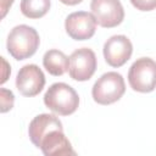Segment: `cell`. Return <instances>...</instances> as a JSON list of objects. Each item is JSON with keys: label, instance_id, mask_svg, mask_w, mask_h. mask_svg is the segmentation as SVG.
I'll return each mask as SVG.
<instances>
[{"label": "cell", "instance_id": "1", "mask_svg": "<svg viewBox=\"0 0 156 156\" xmlns=\"http://www.w3.org/2000/svg\"><path fill=\"white\" fill-rule=\"evenodd\" d=\"M40 44V38L37 32L30 26L20 24L13 27L6 40V48L9 54L17 61H22L33 56Z\"/></svg>", "mask_w": 156, "mask_h": 156}, {"label": "cell", "instance_id": "2", "mask_svg": "<svg viewBox=\"0 0 156 156\" xmlns=\"http://www.w3.org/2000/svg\"><path fill=\"white\" fill-rule=\"evenodd\" d=\"M45 106L58 116H69L79 106L77 91L68 84L58 82L51 84L44 94Z\"/></svg>", "mask_w": 156, "mask_h": 156}, {"label": "cell", "instance_id": "3", "mask_svg": "<svg viewBox=\"0 0 156 156\" xmlns=\"http://www.w3.org/2000/svg\"><path fill=\"white\" fill-rule=\"evenodd\" d=\"M126 93V83L117 72L104 73L93 85L91 96L99 105H111L118 101Z\"/></svg>", "mask_w": 156, "mask_h": 156}, {"label": "cell", "instance_id": "4", "mask_svg": "<svg viewBox=\"0 0 156 156\" xmlns=\"http://www.w3.org/2000/svg\"><path fill=\"white\" fill-rule=\"evenodd\" d=\"M128 83L134 91L151 93L156 88V61L140 57L133 62L128 71Z\"/></svg>", "mask_w": 156, "mask_h": 156}, {"label": "cell", "instance_id": "5", "mask_svg": "<svg viewBox=\"0 0 156 156\" xmlns=\"http://www.w3.org/2000/svg\"><path fill=\"white\" fill-rule=\"evenodd\" d=\"M96 66L95 52L89 48H80L74 50L69 56L68 73L69 77L77 82H85L93 77Z\"/></svg>", "mask_w": 156, "mask_h": 156}, {"label": "cell", "instance_id": "6", "mask_svg": "<svg viewBox=\"0 0 156 156\" xmlns=\"http://www.w3.org/2000/svg\"><path fill=\"white\" fill-rule=\"evenodd\" d=\"M90 10L99 26L113 28L124 20V9L119 0H91Z\"/></svg>", "mask_w": 156, "mask_h": 156}, {"label": "cell", "instance_id": "7", "mask_svg": "<svg viewBox=\"0 0 156 156\" xmlns=\"http://www.w3.org/2000/svg\"><path fill=\"white\" fill-rule=\"evenodd\" d=\"M96 20L93 13L87 11H76L65 20V29L68 37L74 40H88L93 38L96 30Z\"/></svg>", "mask_w": 156, "mask_h": 156}, {"label": "cell", "instance_id": "8", "mask_svg": "<svg viewBox=\"0 0 156 156\" xmlns=\"http://www.w3.org/2000/svg\"><path fill=\"white\" fill-rule=\"evenodd\" d=\"M102 52L107 65L118 68L130 58L133 54V44L126 35H112L105 41Z\"/></svg>", "mask_w": 156, "mask_h": 156}, {"label": "cell", "instance_id": "9", "mask_svg": "<svg viewBox=\"0 0 156 156\" xmlns=\"http://www.w3.org/2000/svg\"><path fill=\"white\" fill-rule=\"evenodd\" d=\"M44 85L45 76L37 65L29 63L20 68L16 77V88L21 95L33 98L43 90Z\"/></svg>", "mask_w": 156, "mask_h": 156}, {"label": "cell", "instance_id": "10", "mask_svg": "<svg viewBox=\"0 0 156 156\" xmlns=\"http://www.w3.org/2000/svg\"><path fill=\"white\" fill-rule=\"evenodd\" d=\"M38 149L45 156H60V155H76V151L72 149L69 140L66 138L63 129H52L45 134Z\"/></svg>", "mask_w": 156, "mask_h": 156}, {"label": "cell", "instance_id": "11", "mask_svg": "<svg viewBox=\"0 0 156 156\" xmlns=\"http://www.w3.org/2000/svg\"><path fill=\"white\" fill-rule=\"evenodd\" d=\"M52 129H63L61 121L56 116L49 113H41L35 116L30 121L28 127V135L32 144L38 147L41 138Z\"/></svg>", "mask_w": 156, "mask_h": 156}, {"label": "cell", "instance_id": "12", "mask_svg": "<svg viewBox=\"0 0 156 156\" xmlns=\"http://www.w3.org/2000/svg\"><path fill=\"white\" fill-rule=\"evenodd\" d=\"M43 66L51 76L58 77L68 71L69 57H67L61 50L50 49L43 56Z\"/></svg>", "mask_w": 156, "mask_h": 156}, {"label": "cell", "instance_id": "13", "mask_svg": "<svg viewBox=\"0 0 156 156\" xmlns=\"http://www.w3.org/2000/svg\"><path fill=\"white\" fill-rule=\"evenodd\" d=\"M51 6L50 0H21L20 9L23 16L37 20L44 17Z\"/></svg>", "mask_w": 156, "mask_h": 156}, {"label": "cell", "instance_id": "14", "mask_svg": "<svg viewBox=\"0 0 156 156\" xmlns=\"http://www.w3.org/2000/svg\"><path fill=\"white\" fill-rule=\"evenodd\" d=\"M13 102H15L13 93L9 89L1 88L0 89V104H1L0 111H1V113H5V112L10 111L13 107Z\"/></svg>", "mask_w": 156, "mask_h": 156}, {"label": "cell", "instance_id": "15", "mask_svg": "<svg viewBox=\"0 0 156 156\" xmlns=\"http://www.w3.org/2000/svg\"><path fill=\"white\" fill-rule=\"evenodd\" d=\"M130 2L139 11H152L156 9V0H130Z\"/></svg>", "mask_w": 156, "mask_h": 156}, {"label": "cell", "instance_id": "16", "mask_svg": "<svg viewBox=\"0 0 156 156\" xmlns=\"http://www.w3.org/2000/svg\"><path fill=\"white\" fill-rule=\"evenodd\" d=\"M13 0H1V18H4L9 11V9L12 6Z\"/></svg>", "mask_w": 156, "mask_h": 156}, {"label": "cell", "instance_id": "17", "mask_svg": "<svg viewBox=\"0 0 156 156\" xmlns=\"http://www.w3.org/2000/svg\"><path fill=\"white\" fill-rule=\"evenodd\" d=\"M1 61H2V65H4V73H2V78H1V84H4L7 80V77H9V73L11 72V69H10L9 63L5 61L4 57H1Z\"/></svg>", "mask_w": 156, "mask_h": 156}, {"label": "cell", "instance_id": "18", "mask_svg": "<svg viewBox=\"0 0 156 156\" xmlns=\"http://www.w3.org/2000/svg\"><path fill=\"white\" fill-rule=\"evenodd\" d=\"M63 5H68V6H74V5H78L80 4L83 0H60Z\"/></svg>", "mask_w": 156, "mask_h": 156}]
</instances>
